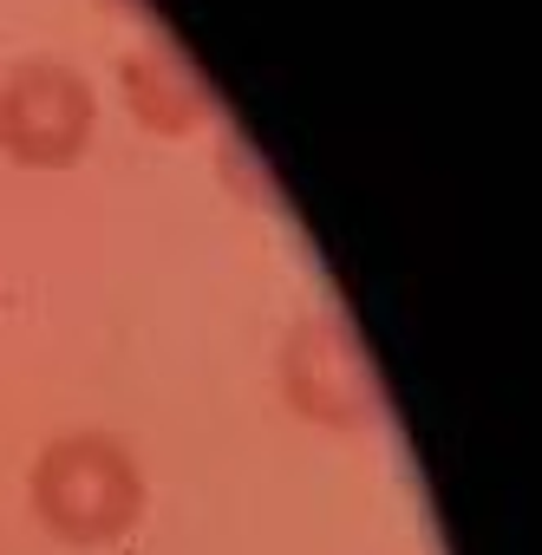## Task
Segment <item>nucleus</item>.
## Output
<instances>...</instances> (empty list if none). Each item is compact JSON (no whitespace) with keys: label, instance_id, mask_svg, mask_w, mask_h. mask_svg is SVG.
Masks as SVG:
<instances>
[{"label":"nucleus","instance_id":"nucleus-4","mask_svg":"<svg viewBox=\"0 0 542 555\" xmlns=\"http://www.w3.org/2000/svg\"><path fill=\"white\" fill-rule=\"evenodd\" d=\"M118 86H125L131 118H138L144 131H157V138H190V131H203V125L216 118V92H209L203 73H196L177 47H164V40L125 53Z\"/></svg>","mask_w":542,"mask_h":555},{"label":"nucleus","instance_id":"nucleus-1","mask_svg":"<svg viewBox=\"0 0 542 555\" xmlns=\"http://www.w3.org/2000/svg\"><path fill=\"white\" fill-rule=\"evenodd\" d=\"M27 496H34V516L60 542L99 548V542H118V535L138 529V516H144V470H138V451L125 438H112V431H66V438H53L34 457Z\"/></svg>","mask_w":542,"mask_h":555},{"label":"nucleus","instance_id":"nucleus-2","mask_svg":"<svg viewBox=\"0 0 542 555\" xmlns=\"http://www.w3.org/2000/svg\"><path fill=\"white\" fill-rule=\"evenodd\" d=\"M282 392L327 431H366L386 418V386L340 314H301L282 340Z\"/></svg>","mask_w":542,"mask_h":555},{"label":"nucleus","instance_id":"nucleus-3","mask_svg":"<svg viewBox=\"0 0 542 555\" xmlns=\"http://www.w3.org/2000/svg\"><path fill=\"white\" fill-rule=\"evenodd\" d=\"M99 99L66 60H21L0 79V151L21 170H66L86 157Z\"/></svg>","mask_w":542,"mask_h":555}]
</instances>
